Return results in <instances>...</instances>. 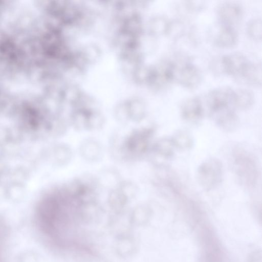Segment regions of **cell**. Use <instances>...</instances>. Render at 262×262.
<instances>
[{"label":"cell","mask_w":262,"mask_h":262,"mask_svg":"<svg viewBox=\"0 0 262 262\" xmlns=\"http://www.w3.org/2000/svg\"><path fill=\"white\" fill-rule=\"evenodd\" d=\"M230 163L242 185L248 189H253L259 176L258 164L253 154L244 147L236 146L232 150Z\"/></svg>","instance_id":"cell-1"},{"label":"cell","mask_w":262,"mask_h":262,"mask_svg":"<svg viewBox=\"0 0 262 262\" xmlns=\"http://www.w3.org/2000/svg\"><path fill=\"white\" fill-rule=\"evenodd\" d=\"M224 174L223 165L216 158H210L199 165L196 179L202 188L207 191L216 188L221 183Z\"/></svg>","instance_id":"cell-2"},{"label":"cell","mask_w":262,"mask_h":262,"mask_svg":"<svg viewBox=\"0 0 262 262\" xmlns=\"http://www.w3.org/2000/svg\"><path fill=\"white\" fill-rule=\"evenodd\" d=\"M250 62L244 54L234 53L222 56L220 66L224 73L238 81Z\"/></svg>","instance_id":"cell-3"},{"label":"cell","mask_w":262,"mask_h":262,"mask_svg":"<svg viewBox=\"0 0 262 262\" xmlns=\"http://www.w3.org/2000/svg\"><path fill=\"white\" fill-rule=\"evenodd\" d=\"M217 15L221 26L235 29L243 17L242 6L235 2H224L217 8Z\"/></svg>","instance_id":"cell-4"},{"label":"cell","mask_w":262,"mask_h":262,"mask_svg":"<svg viewBox=\"0 0 262 262\" xmlns=\"http://www.w3.org/2000/svg\"><path fill=\"white\" fill-rule=\"evenodd\" d=\"M210 114L217 126L224 132H233L238 127L239 118L231 106L212 111Z\"/></svg>","instance_id":"cell-5"},{"label":"cell","mask_w":262,"mask_h":262,"mask_svg":"<svg viewBox=\"0 0 262 262\" xmlns=\"http://www.w3.org/2000/svg\"><path fill=\"white\" fill-rule=\"evenodd\" d=\"M202 79L199 69L191 63H185L177 71L175 69L174 80L187 89H194L198 86Z\"/></svg>","instance_id":"cell-6"},{"label":"cell","mask_w":262,"mask_h":262,"mask_svg":"<svg viewBox=\"0 0 262 262\" xmlns=\"http://www.w3.org/2000/svg\"><path fill=\"white\" fill-rule=\"evenodd\" d=\"M234 90L223 86L211 91L207 96L209 112L227 106L233 105Z\"/></svg>","instance_id":"cell-7"},{"label":"cell","mask_w":262,"mask_h":262,"mask_svg":"<svg viewBox=\"0 0 262 262\" xmlns=\"http://www.w3.org/2000/svg\"><path fill=\"white\" fill-rule=\"evenodd\" d=\"M182 118L190 123L200 121L204 115V108L201 99L198 97H192L185 100L180 108Z\"/></svg>","instance_id":"cell-8"},{"label":"cell","mask_w":262,"mask_h":262,"mask_svg":"<svg viewBox=\"0 0 262 262\" xmlns=\"http://www.w3.org/2000/svg\"><path fill=\"white\" fill-rule=\"evenodd\" d=\"M261 74V64L250 62L238 81L252 86H260Z\"/></svg>","instance_id":"cell-9"},{"label":"cell","mask_w":262,"mask_h":262,"mask_svg":"<svg viewBox=\"0 0 262 262\" xmlns=\"http://www.w3.org/2000/svg\"><path fill=\"white\" fill-rule=\"evenodd\" d=\"M237 41V34L235 29L221 26L216 36V45L221 48H231L236 45Z\"/></svg>","instance_id":"cell-10"},{"label":"cell","mask_w":262,"mask_h":262,"mask_svg":"<svg viewBox=\"0 0 262 262\" xmlns=\"http://www.w3.org/2000/svg\"><path fill=\"white\" fill-rule=\"evenodd\" d=\"M171 138L175 149L180 150H188L192 148L194 144L192 135L185 129L177 130Z\"/></svg>","instance_id":"cell-11"},{"label":"cell","mask_w":262,"mask_h":262,"mask_svg":"<svg viewBox=\"0 0 262 262\" xmlns=\"http://www.w3.org/2000/svg\"><path fill=\"white\" fill-rule=\"evenodd\" d=\"M254 101V96L250 91L244 89L234 91V106L241 110H247L253 105Z\"/></svg>","instance_id":"cell-12"},{"label":"cell","mask_w":262,"mask_h":262,"mask_svg":"<svg viewBox=\"0 0 262 262\" xmlns=\"http://www.w3.org/2000/svg\"><path fill=\"white\" fill-rule=\"evenodd\" d=\"M174 149L171 137H164L159 139L152 147L155 154L165 159L171 158L174 154Z\"/></svg>","instance_id":"cell-13"},{"label":"cell","mask_w":262,"mask_h":262,"mask_svg":"<svg viewBox=\"0 0 262 262\" xmlns=\"http://www.w3.org/2000/svg\"><path fill=\"white\" fill-rule=\"evenodd\" d=\"M249 36L255 40H260L262 36V23L260 18H254L249 21L247 26Z\"/></svg>","instance_id":"cell-14"},{"label":"cell","mask_w":262,"mask_h":262,"mask_svg":"<svg viewBox=\"0 0 262 262\" xmlns=\"http://www.w3.org/2000/svg\"><path fill=\"white\" fill-rule=\"evenodd\" d=\"M150 210L146 206H141L136 209L133 214L132 219L134 222H139L146 220L150 215Z\"/></svg>","instance_id":"cell-15"},{"label":"cell","mask_w":262,"mask_h":262,"mask_svg":"<svg viewBox=\"0 0 262 262\" xmlns=\"http://www.w3.org/2000/svg\"><path fill=\"white\" fill-rule=\"evenodd\" d=\"M5 246L4 232L2 227L0 226V262H5Z\"/></svg>","instance_id":"cell-16"}]
</instances>
